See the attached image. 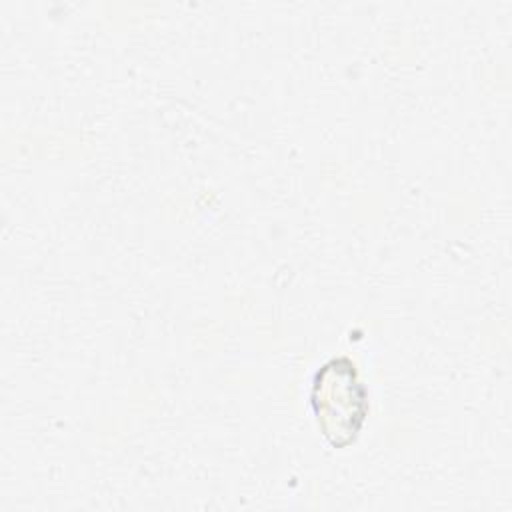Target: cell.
I'll return each instance as SVG.
<instances>
[{
    "mask_svg": "<svg viewBox=\"0 0 512 512\" xmlns=\"http://www.w3.org/2000/svg\"><path fill=\"white\" fill-rule=\"evenodd\" d=\"M310 404L316 424L332 448L354 444L370 410L368 390L356 362L348 356L324 362L314 374Z\"/></svg>",
    "mask_w": 512,
    "mask_h": 512,
    "instance_id": "cell-1",
    "label": "cell"
}]
</instances>
